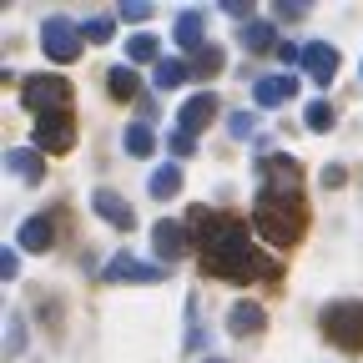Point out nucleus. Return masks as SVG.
I'll use <instances>...</instances> for the list:
<instances>
[{
    "instance_id": "obj_1",
    "label": "nucleus",
    "mask_w": 363,
    "mask_h": 363,
    "mask_svg": "<svg viewBox=\"0 0 363 363\" xmlns=\"http://www.w3.org/2000/svg\"><path fill=\"white\" fill-rule=\"evenodd\" d=\"M202 272H207V278H238V283H247V278H272L278 267H272L267 257H257V247H252L242 222L217 217L202 233Z\"/></svg>"
},
{
    "instance_id": "obj_2",
    "label": "nucleus",
    "mask_w": 363,
    "mask_h": 363,
    "mask_svg": "<svg viewBox=\"0 0 363 363\" xmlns=\"http://www.w3.org/2000/svg\"><path fill=\"white\" fill-rule=\"evenodd\" d=\"M252 227H257L262 242L293 247V242L303 238V227H308L303 197H262V192H257V202H252Z\"/></svg>"
},
{
    "instance_id": "obj_3",
    "label": "nucleus",
    "mask_w": 363,
    "mask_h": 363,
    "mask_svg": "<svg viewBox=\"0 0 363 363\" xmlns=\"http://www.w3.org/2000/svg\"><path fill=\"white\" fill-rule=\"evenodd\" d=\"M323 333H328V343H338L343 353H363V303H353V298L328 303V308H323Z\"/></svg>"
},
{
    "instance_id": "obj_4",
    "label": "nucleus",
    "mask_w": 363,
    "mask_h": 363,
    "mask_svg": "<svg viewBox=\"0 0 363 363\" xmlns=\"http://www.w3.org/2000/svg\"><path fill=\"white\" fill-rule=\"evenodd\" d=\"M21 101L35 116H66L71 111V81L66 76H30L21 86Z\"/></svg>"
},
{
    "instance_id": "obj_5",
    "label": "nucleus",
    "mask_w": 363,
    "mask_h": 363,
    "mask_svg": "<svg viewBox=\"0 0 363 363\" xmlns=\"http://www.w3.org/2000/svg\"><path fill=\"white\" fill-rule=\"evenodd\" d=\"M303 187V172L293 157H262L257 162V192L262 197H298Z\"/></svg>"
},
{
    "instance_id": "obj_6",
    "label": "nucleus",
    "mask_w": 363,
    "mask_h": 363,
    "mask_svg": "<svg viewBox=\"0 0 363 363\" xmlns=\"http://www.w3.org/2000/svg\"><path fill=\"white\" fill-rule=\"evenodd\" d=\"M81 40H86V30L76 21H66V16H51L40 26V45H45V56H51V61H76L81 56Z\"/></svg>"
},
{
    "instance_id": "obj_7",
    "label": "nucleus",
    "mask_w": 363,
    "mask_h": 363,
    "mask_svg": "<svg viewBox=\"0 0 363 363\" xmlns=\"http://www.w3.org/2000/svg\"><path fill=\"white\" fill-rule=\"evenodd\" d=\"M76 147V121L71 111L66 116H35V152L40 157H61Z\"/></svg>"
},
{
    "instance_id": "obj_8",
    "label": "nucleus",
    "mask_w": 363,
    "mask_h": 363,
    "mask_svg": "<svg viewBox=\"0 0 363 363\" xmlns=\"http://www.w3.org/2000/svg\"><path fill=\"white\" fill-rule=\"evenodd\" d=\"M212 116H217V96H212V91H197V96L182 101V111H177V131H182V136H197Z\"/></svg>"
},
{
    "instance_id": "obj_9",
    "label": "nucleus",
    "mask_w": 363,
    "mask_h": 363,
    "mask_svg": "<svg viewBox=\"0 0 363 363\" xmlns=\"http://www.w3.org/2000/svg\"><path fill=\"white\" fill-rule=\"evenodd\" d=\"M101 278H106V283H157L162 267H157V262H136V257L121 252V257H111V262L101 267Z\"/></svg>"
},
{
    "instance_id": "obj_10",
    "label": "nucleus",
    "mask_w": 363,
    "mask_h": 363,
    "mask_svg": "<svg viewBox=\"0 0 363 363\" xmlns=\"http://www.w3.org/2000/svg\"><path fill=\"white\" fill-rule=\"evenodd\" d=\"M152 247H157V257H162V262H177L182 252H187V227L162 217V222L152 227Z\"/></svg>"
},
{
    "instance_id": "obj_11",
    "label": "nucleus",
    "mask_w": 363,
    "mask_h": 363,
    "mask_svg": "<svg viewBox=\"0 0 363 363\" xmlns=\"http://www.w3.org/2000/svg\"><path fill=\"white\" fill-rule=\"evenodd\" d=\"M303 66H308V76H313L318 86H328V81L338 76V51H333V45H323V40H313V45H303Z\"/></svg>"
},
{
    "instance_id": "obj_12",
    "label": "nucleus",
    "mask_w": 363,
    "mask_h": 363,
    "mask_svg": "<svg viewBox=\"0 0 363 363\" xmlns=\"http://www.w3.org/2000/svg\"><path fill=\"white\" fill-rule=\"evenodd\" d=\"M293 91H298L293 71H283V76H257V81H252V101H257V106H283Z\"/></svg>"
},
{
    "instance_id": "obj_13",
    "label": "nucleus",
    "mask_w": 363,
    "mask_h": 363,
    "mask_svg": "<svg viewBox=\"0 0 363 363\" xmlns=\"http://www.w3.org/2000/svg\"><path fill=\"white\" fill-rule=\"evenodd\" d=\"M51 242H56V222L51 217H26L21 233H16V247H26V252H45Z\"/></svg>"
},
{
    "instance_id": "obj_14",
    "label": "nucleus",
    "mask_w": 363,
    "mask_h": 363,
    "mask_svg": "<svg viewBox=\"0 0 363 363\" xmlns=\"http://www.w3.org/2000/svg\"><path fill=\"white\" fill-rule=\"evenodd\" d=\"M91 207H96L101 212V222H111V227H121V233H131V227H136V212L111 192V187H101L96 197H91Z\"/></svg>"
},
{
    "instance_id": "obj_15",
    "label": "nucleus",
    "mask_w": 363,
    "mask_h": 363,
    "mask_svg": "<svg viewBox=\"0 0 363 363\" xmlns=\"http://www.w3.org/2000/svg\"><path fill=\"white\" fill-rule=\"evenodd\" d=\"M262 323H267V313H262L257 303H233V308H227V328H233L238 338L262 333Z\"/></svg>"
},
{
    "instance_id": "obj_16",
    "label": "nucleus",
    "mask_w": 363,
    "mask_h": 363,
    "mask_svg": "<svg viewBox=\"0 0 363 363\" xmlns=\"http://www.w3.org/2000/svg\"><path fill=\"white\" fill-rule=\"evenodd\" d=\"M6 167H11L21 182H40V172H45V157H40V152H26V147H16V152H6Z\"/></svg>"
},
{
    "instance_id": "obj_17",
    "label": "nucleus",
    "mask_w": 363,
    "mask_h": 363,
    "mask_svg": "<svg viewBox=\"0 0 363 363\" xmlns=\"http://www.w3.org/2000/svg\"><path fill=\"white\" fill-rule=\"evenodd\" d=\"M177 45H187L192 56L207 45V40H202V11H182V16H177Z\"/></svg>"
},
{
    "instance_id": "obj_18",
    "label": "nucleus",
    "mask_w": 363,
    "mask_h": 363,
    "mask_svg": "<svg viewBox=\"0 0 363 363\" xmlns=\"http://www.w3.org/2000/svg\"><path fill=\"white\" fill-rule=\"evenodd\" d=\"M121 147H126L131 157H152V152H157V131H152L147 121H136V126H126V136H121Z\"/></svg>"
},
{
    "instance_id": "obj_19",
    "label": "nucleus",
    "mask_w": 363,
    "mask_h": 363,
    "mask_svg": "<svg viewBox=\"0 0 363 363\" xmlns=\"http://www.w3.org/2000/svg\"><path fill=\"white\" fill-rule=\"evenodd\" d=\"M242 45H247V51H267V45L278 51V30H272L267 21H247L242 26Z\"/></svg>"
},
{
    "instance_id": "obj_20",
    "label": "nucleus",
    "mask_w": 363,
    "mask_h": 363,
    "mask_svg": "<svg viewBox=\"0 0 363 363\" xmlns=\"http://www.w3.org/2000/svg\"><path fill=\"white\" fill-rule=\"evenodd\" d=\"M177 192H182V167H172V162L157 167L152 172V197H177Z\"/></svg>"
},
{
    "instance_id": "obj_21",
    "label": "nucleus",
    "mask_w": 363,
    "mask_h": 363,
    "mask_svg": "<svg viewBox=\"0 0 363 363\" xmlns=\"http://www.w3.org/2000/svg\"><path fill=\"white\" fill-rule=\"evenodd\" d=\"M106 86H111V96H116V101H126V96H136V86H142V81H136V71H131V66H111Z\"/></svg>"
},
{
    "instance_id": "obj_22",
    "label": "nucleus",
    "mask_w": 363,
    "mask_h": 363,
    "mask_svg": "<svg viewBox=\"0 0 363 363\" xmlns=\"http://www.w3.org/2000/svg\"><path fill=\"white\" fill-rule=\"evenodd\" d=\"M157 45H162V40L142 30V35H131V40H126V56H131V61H157Z\"/></svg>"
},
{
    "instance_id": "obj_23",
    "label": "nucleus",
    "mask_w": 363,
    "mask_h": 363,
    "mask_svg": "<svg viewBox=\"0 0 363 363\" xmlns=\"http://www.w3.org/2000/svg\"><path fill=\"white\" fill-rule=\"evenodd\" d=\"M182 81H187V66L182 61H157V86L162 91H177Z\"/></svg>"
},
{
    "instance_id": "obj_24",
    "label": "nucleus",
    "mask_w": 363,
    "mask_h": 363,
    "mask_svg": "<svg viewBox=\"0 0 363 363\" xmlns=\"http://www.w3.org/2000/svg\"><path fill=\"white\" fill-rule=\"evenodd\" d=\"M222 66H227L222 45H202V51H197V76H217Z\"/></svg>"
},
{
    "instance_id": "obj_25",
    "label": "nucleus",
    "mask_w": 363,
    "mask_h": 363,
    "mask_svg": "<svg viewBox=\"0 0 363 363\" xmlns=\"http://www.w3.org/2000/svg\"><path fill=\"white\" fill-rule=\"evenodd\" d=\"M303 121H308V131H328V126H333V106H328V101H313V106L303 111Z\"/></svg>"
},
{
    "instance_id": "obj_26",
    "label": "nucleus",
    "mask_w": 363,
    "mask_h": 363,
    "mask_svg": "<svg viewBox=\"0 0 363 363\" xmlns=\"http://www.w3.org/2000/svg\"><path fill=\"white\" fill-rule=\"evenodd\" d=\"M227 131H233L238 142H242V136H252V131H257V116H247V111H233V116H227Z\"/></svg>"
},
{
    "instance_id": "obj_27",
    "label": "nucleus",
    "mask_w": 363,
    "mask_h": 363,
    "mask_svg": "<svg viewBox=\"0 0 363 363\" xmlns=\"http://www.w3.org/2000/svg\"><path fill=\"white\" fill-rule=\"evenodd\" d=\"M86 40H96V45H101V40H111V21H106V16L86 21Z\"/></svg>"
},
{
    "instance_id": "obj_28",
    "label": "nucleus",
    "mask_w": 363,
    "mask_h": 363,
    "mask_svg": "<svg viewBox=\"0 0 363 363\" xmlns=\"http://www.w3.org/2000/svg\"><path fill=\"white\" fill-rule=\"evenodd\" d=\"M121 21H152V6H147V0H126V6H121Z\"/></svg>"
},
{
    "instance_id": "obj_29",
    "label": "nucleus",
    "mask_w": 363,
    "mask_h": 363,
    "mask_svg": "<svg viewBox=\"0 0 363 363\" xmlns=\"http://www.w3.org/2000/svg\"><path fill=\"white\" fill-rule=\"evenodd\" d=\"M21 272V257H16V247H0V278H16Z\"/></svg>"
},
{
    "instance_id": "obj_30",
    "label": "nucleus",
    "mask_w": 363,
    "mask_h": 363,
    "mask_svg": "<svg viewBox=\"0 0 363 363\" xmlns=\"http://www.w3.org/2000/svg\"><path fill=\"white\" fill-rule=\"evenodd\" d=\"M308 6H303V0H278V21H298Z\"/></svg>"
},
{
    "instance_id": "obj_31",
    "label": "nucleus",
    "mask_w": 363,
    "mask_h": 363,
    "mask_svg": "<svg viewBox=\"0 0 363 363\" xmlns=\"http://www.w3.org/2000/svg\"><path fill=\"white\" fill-rule=\"evenodd\" d=\"M343 182H348V172L328 162V167H323V187H343Z\"/></svg>"
},
{
    "instance_id": "obj_32",
    "label": "nucleus",
    "mask_w": 363,
    "mask_h": 363,
    "mask_svg": "<svg viewBox=\"0 0 363 363\" xmlns=\"http://www.w3.org/2000/svg\"><path fill=\"white\" fill-rule=\"evenodd\" d=\"M222 11H227V16H238V21L247 26V11H252V6H242V0H222Z\"/></svg>"
},
{
    "instance_id": "obj_33",
    "label": "nucleus",
    "mask_w": 363,
    "mask_h": 363,
    "mask_svg": "<svg viewBox=\"0 0 363 363\" xmlns=\"http://www.w3.org/2000/svg\"><path fill=\"white\" fill-rule=\"evenodd\" d=\"M278 56H283V66H293V61H303V45H288V40H283Z\"/></svg>"
},
{
    "instance_id": "obj_34",
    "label": "nucleus",
    "mask_w": 363,
    "mask_h": 363,
    "mask_svg": "<svg viewBox=\"0 0 363 363\" xmlns=\"http://www.w3.org/2000/svg\"><path fill=\"white\" fill-rule=\"evenodd\" d=\"M202 363H227V358H202Z\"/></svg>"
}]
</instances>
